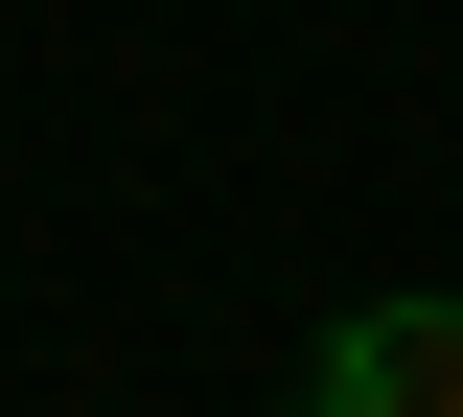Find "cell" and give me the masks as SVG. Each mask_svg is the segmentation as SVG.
<instances>
[{
  "mask_svg": "<svg viewBox=\"0 0 463 417\" xmlns=\"http://www.w3.org/2000/svg\"><path fill=\"white\" fill-rule=\"evenodd\" d=\"M301 417H463V301H347L301 348Z\"/></svg>",
  "mask_w": 463,
  "mask_h": 417,
  "instance_id": "1",
  "label": "cell"
}]
</instances>
